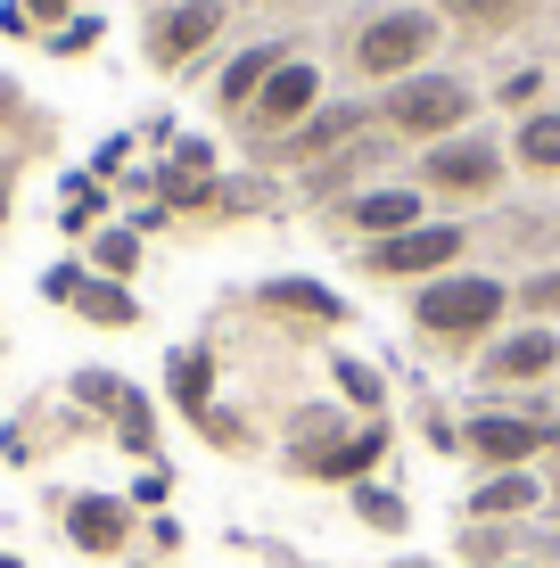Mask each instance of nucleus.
<instances>
[{"mask_svg": "<svg viewBox=\"0 0 560 568\" xmlns=\"http://www.w3.org/2000/svg\"><path fill=\"white\" fill-rule=\"evenodd\" d=\"M470 115H478V91L446 67H420V74H404V83L379 91V124L404 132V141H429V149L454 141V132H470Z\"/></svg>", "mask_w": 560, "mask_h": 568, "instance_id": "nucleus-1", "label": "nucleus"}, {"mask_svg": "<svg viewBox=\"0 0 560 568\" xmlns=\"http://www.w3.org/2000/svg\"><path fill=\"white\" fill-rule=\"evenodd\" d=\"M503 313H511V288L487 281V272H437L413 297V322L429 329V338H487Z\"/></svg>", "mask_w": 560, "mask_h": 568, "instance_id": "nucleus-2", "label": "nucleus"}, {"mask_svg": "<svg viewBox=\"0 0 560 568\" xmlns=\"http://www.w3.org/2000/svg\"><path fill=\"white\" fill-rule=\"evenodd\" d=\"M437 42H446L437 9H379V17H363V33H355V67L371 74V83H404V74L429 67Z\"/></svg>", "mask_w": 560, "mask_h": 568, "instance_id": "nucleus-3", "label": "nucleus"}, {"mask_svg": "<svg viewBox=\"0 0 560 568\" xmlns=\"http://www.w3.org/2000/svg\"><path fill=\"white\" fill-rule=\"evenodd\" d=\"M223 26H231V0H157L149 26H141V50H149L157 74H182V67H198V58L215 50Z\"/></svg>", "mask_w": 560, "mask_h": 568, "instance_id": "nucleus-4", "label": "nucleus"}, {"mask_svg": "<svg viewBox=\"0 0 560 568\" xmlns=\"http://www.w3.org/2000/svg\"><path fill=\"white\" fill-rule=\"evenodd\" d=\"M495 182H503V141H487V132H454L420 156V190H437V199H487Z\"/></svg>", "mask_w": 560, "mask_h": 568, "instance_id": "nucleus-5", "label": "nucleus"}, {"mask_svg": "<svg viewBox=\"0 0 560 568\" xmlns=\"http://www.w3.org/2000/svg\"><path fill=\"white\" fill-rule=\"evenodd\" d=\"M314 108H322V67H314V58H281L273 83L256 91V108H247L240 124L256 132V141H288V132H297Z\"/></svg>", "mask_w": 560, "mask_h": 568, "instance_id": "nucleus-6", "label": "nucleus"}, {"mask_svg": "<svg viewBox=\"0 0 560 568\" xmlns=\"http://www.w3.org/2000/svg\"><path fill=\"white\" fill-rule=\"evenodd\" d=\"M461 247H470L461 223H413V231H396V240H371L363 264H371L379 281H420V272H446Z\"/></svg>", "mask_w": 560, "mask_h": 568, "instance_id": "nucleus-7", "label": "nucleus"}, {"mask_svg": "<svg viewBox=\"0 0 560 568\" xmlns=\"http://www.w3.org/2000/svg\"><path fill=\"white\" fill-rule=\"evenodd\" d=\"M552 371H560V329H544V322L511 329V338H495L478 355V379H495V387H528V379H552Z\"/></svg>", "mask_w": 560, "mask_h": 568, "instance_id": "nucleus-8", "label": "nucleus"}, {"mask_svg": "<svg viewBox=\"0 0 560 568\" xmlns=\"http://www.w3.org/2000/svg\"><path fill=\"white\" fill-rule=\"evenodd\" d=\"M67 544L91 552V560L124 552V544H132V503L124 495H74L67 503Z\"/></svg>", "mask_w": 560, "mask_h": 568, "instance_id": "nucleus-9", "label": "nucleus"}, {"mask_svg": "<svg viewBox=\"0 0 560 568\" xmlns=\"http://www.w3.org/2000/svg\"><path fill=\"white\" fill-rule=\"evenodd\" d=\"M461 445H470L478 462H495V469H519L528 454H544V445H552V428L544 420H511V413H478L470 428H461Z\"/></svg>", "mask_w": 560, "mask_h": 568, "instance_id": "nucleus-10", "label": "nucleus"}, {"mask_svg": "<svg viewBox=\"0 0 560 568\" xmlns=\"http://www.w3.org/2000/svg\"><path fill=\"white\" fill-rule=\"evenodd\" d=\"M281 58H297V50H288V42H256V50H240V58L223 67V83H215V108L231 115V124H240V115L256 108V91L273 83V67H281Z\"/></svg>", "mask_w": 560, "mask_h": 568, "instance_id": "nucleus-11", "label": "nucleus"}, {"mask_svg": "<svg viewBox=\"0 0 560 568\" xmlns=\"http://www.w3.org/2000/svg\"><path fill=\"white\" fill-rule=\"evenodd\" d=\"M338 214H346L355 231H371V240H396V231L420 223V190H404V182H388V190H355Z\"/></svg>", "mask_w": 560, "mask_h": 568, "instance_id": "nucleus-12", "label": "nucleus"}, {"mask_svg": "<svg viewBox=\"0 0 560 568\" xmlns=\"http://www.w3.org/2000/svg\"><path fill=\"white\" fill-rule=\"evenodd\" d=\"M363 124H371V108H314L288 141H273V156H330L338 141H363Z\"/></svg>", "mask_w": 560, "mask_h": 568, "instance_id": "nucleus-13", "label": "nucleus"}, {"mask_svg": "<svg viewBox=\"0 0 560 568\" xmlns=\"http://www.w3.org/2000/svg\"><path fill=\"white\" fill-rule=\"evenodd\" d=\"M379 454H388V420L355 428V437H338V445H314V454H297V469H314V478H355V469H371Z\"/></svg>", "mask_w": 560, "mask_h": 568, "instance_id": "nucleus-14", "label": "nucleus"}, {"mask_svg": "<svg viewBox=\"0 0 560 568\" xmlns=\"http://www.w3.org/2000/svg\"><path fill=\"white\" fill-rule=\"evenodd\" d=\"M67 305L83 313V322H100V329H132V322H141V305H132V288H124V281H100V272H83Z\"/></svg>", "mask_w": 560, "mask_h": 568, "instance_id": "nucleus-15", "label": "nucleus"}, {"mask_svg": "<svg viewBox=\"0 0 560 568\" xmlns=\"http://www.w3.org/2000/svg\"><path fill=\"white\" fill-rule=\"evenodd\" d=\"M165 387H173V404H182V413H215V404H206V387H215V355H206V346H182V355L165 363Z\"/></svg>", "mask_w": 560, "mask_h": 568, "instance_id": "nucleus-16", "label": "nucleus"}, {"mask_svg": "<svg viewBox=\"0 0 560 568\" xmlns=\"http://www.w3.org/2000/svg\"><path fill=\"white\" fill-rule=\"evenodd\" d=\"M511 156H519L528 173H560V108H536L528 124L511 132Z\"/></svg>", "mask_w": 560, "mask_h": 568, "instance_id": "nucleus-17", "label": "nucleus"}, {"mask_svg": "<svg viewBox=\"0 0 560 568\" xmlns=\"http://www.w3.org/2000/svg\"><path fill=\"white\" fill-rule=\"evenodd\" d=\"M470 511H478V519H519V511H536V478H528V469H495V478L470 495Z\"/></svg>", "mask_w": 560, "mask_h": 568, "instance_id": "nucleus-18", "label": "nucleus"}, {"mask_svg": "<svg viewBox=\"0 0 560 568\" xmlns=\"http://www.w3.org/2000/svg\"><path fill=\"white\" fill-rule=\"evenodd\" d=\"M91 272L100 281H124V272H141V231H91Z\"/></svg>", "mask_w": 560, "mask_h": 568, "instance_id": "nucleus-19", "label": "nucleus"}, {"mask_svg": "<svg viewBox=\"0 0 560 568\" xmlns=\"http://www.w3.org/2000/svg\"><path fill=\"white\" fill-rule=\"evenodd\" d=\"M446 17H461V26H478V33H503V26H519V17L536 9V0H437Z\"/></svg>", "mask_w": 560, "mask_h": 568, "instance_id": "nucleus-20", "label": "nucleus"}, {"mask_svg": "<svg viewBox=\"0 0 560 568\" xmlns=\"http://www.w3.org/2000/svg\"><path fill=\"white\" fill-rule=\"evenodd\" d=\"M264 305H288V313H322V322H338V297H330V288H305V281H273V288H264Z\"/></svg>", "mask_w": 560, "mask_h": 568, "instance_id": "nucleus-21", "label": "nucleus"}, {"mask_svg": "<svg viewBox=\"0 0 560 568\" xmlns=\"http://www.w3.org/2000/svg\"><path fill=\"white\" fill-rule=\"evenodd\" d=\"M355 519H363V527H388V536H404V519H413V511H404V495H388V486H355Z\"/></svg>", "mask_w": 560, "mask_h": 568, "instance_id": "nucleus-22", "label": "nucleus"}, {"mask_svg": "<svg viewBox=\"0 0 560 568\" xmlns=\"http://www.w3.org/2000/svg\"><path fill=\"white\" fill-rule=\"evenodd\" d=\"M338 387H346L355 404H371V413H379V396H388V387H379V371L355 363V355H338Z\"/></svg>", "mask_w": 560, "mask_h": 568, "instance_id": "nucleus-23", "label": "nucleus"}, {"mask_svg": "<svg viewBox=\"0 0 560 568\" xmlns=\"http://www.w3.org/2000/svg\"><path fill=\"white\" fill-rule=\"evenodd\" d=\"M511 305H528V313H560V264H552V272H536V281H519V288H511Z\"/></svg>", "mask_w": 560, "mask_h": 568, "instance_id": "nucleus-24", "label": "nucleus"}, {"mask_svg": "<svg viewBox=\"0 0 560 568\" xmlns=\"http://www.w3.org/2000/svg\"><path fill=\"white\" fill-rule=\"evenodd\" d=\"M91 42H100V17H67V26L50 33V58H83Z\"/></svg>", "mask_w": 560, "mask_h": 568, "instance_id": "nucleus-25", "label": "nucleus"}, {"mask_svg": "<svg viewBox=\"0 0 560 568\" xmlns=\"http://www.w3.org/2000/svg\"><path fill=\"white\" fill-rule=\"evenodd\" d=\"M17 9H26L33 26H50V33H58V26H67V17H74V0H17Z\"/></svg>", "mask_w": 560, "mask_h": 568, "instance_id": "nucleus-26", "label": "nucleus"}, {"mask_svg": "<svg viewBox=\"0 0 560 568\" xmlns=\"http://www.w3.org/2000/svg\"><path fill=\"white\" fill-rule=\"evenodd\" d=\"M536 91H544V74H536V67H528V74H503V91H495V100H503V108H511V100H536Z\"/></svg>", "mask_w": 560, "mask_h": 568, "instance_id": "nucleus-27", "label": "nucleus"}, {"mask_svg": "<svg viewBox=\"0 0 560 568\" xmlns=\"http://www.w3.org/2000/svg\"><path fill=\"white\" fill-rule=\"evenodd\" d=\"M74 281H83V264H58V272H42V297L67 305V297H74Z\"/></svg>", "mask_w": 560, "mask_h": 568, "instance_id": "nucleus-28", "label": "nucleus"}, {"mask_svg": "<svg viewBox=\"0 0 560 568\" xmlns=\"http://www.w3.org/2000/svg\"><path fill=\"white\" fill-rule=\"evenodd\" d=\"M0 33H17V42H26V33H33V17L17 9V0H0Z\"/></svg>", "mask_w": 560, "mask_h": 568, "instance_id": "nucleus-29", "label": "nucleus"}, {"mask_svg": "<svg viewBox=\"0 0 560 568\" xmlns=\"http://www.w3.org/2000/svg\"><path fill=\"white\" fill-rule=\"evenodd\" d=\"M0 223H9V165H0Z\"/></svg>", "mask_w": 560, "mask_h": 568, "instance_id": "nucleus-30", "label": "nucleus"}, {"mask_svg": "<svg viewBox=\"0 0 560 568\" xmlns=\"http://www.w3.org/2000/svg\"><path fill=\"white\" fill-rule=\"evenodd\" d=\"M0 568H26V560H17V552H0Z\"/></svg>", "mask_w": 560, "mask_h": 568, "instance_id": "nucleus-31", "label": "nucleus"}, {"mask_svg": "<svg viewBox=\"0 0 560 568\" xmlns=\"http://www.w3.org/2000/svg\"><path fill=\"white\" fill-rule=\"evenodd\" d=\"M503 568H544V560H503Z\"/></svg>", "mask_w": 560, "mask_h": 568, "instance_id": "nucleus-32", "label": "nucleus"}, {"mask_svg": "<svg viewBox=\"0 0 560 568\" xmlns=\"http://www.w3.org/2000/svg\"><path fill=\"white\" fill-rule=\"evenodd\" d=\"M404 568H429V560H404Z\"/></svg>", "mask_w": 560, "mask_h": 568, "instance_id": "nucleus-33", "label": "nucleus"}, {"mask_svg": "<svg viewBox=\"0 0 560 568\" xmlns=\"http://www.w3.org/2000/svg\"><path fill=\"white\" fill-rule=\"evenodd\" d=\"M552 478H560V469H552Z\"/></svg>", "mask_w": 560, "mask_h": 568, "instance_id": "nucleus-34", "label": "nucleus"}]
</instances>
